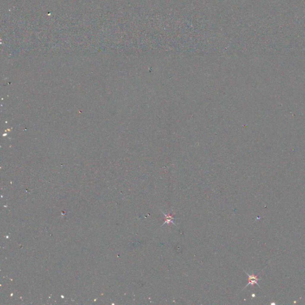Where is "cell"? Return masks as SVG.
I'll return each instance as SVG.
<instances>
[{
	"instance_id": "obj_1",
	"label": "cell",
	"mask_w": 305,
	"mask_h": 305,
	"mask_svg": "<svg viewBox=\"0 0 305 305\" xmlns=\"http://www.w3.org/2000/svg\"><path fill=\"white\" fill-rule=\"evenodd\" d=\"M160 210L162 212V213L163 214L164 216H165V218H166V219H165V222H163V224L160 226V228H161L162 226H163V225H164L165 224H166V223H167V224H168V225H169L170 223H172L174 225H175V226H177L176 224H175V223L174 222V221H173V220H174V219H177V217H174V215H170V214L167 215V214H166L165 213H164L162 210Z\"/></svg>"
},
{
	"instance_id": "obj_2",
	"label": "cell",
	"mask_w": 305,
	"mask_h": 305,
	"mask_svg": "<svg viewBox=\"0 0 305 305\" xmlns=\"http://www.w3.org/2000/svg\"><path fill=\"white\" fill-rule=\"evenodd\" d=\"M245 273H246V274L248 275V277H249V283H248V284H247V285L244 288H244H246V287H247L248 285H253L255 284H258V285L259 286V284H258V280H259L260 279H259V278H258L257 277L258 276H255L253 274L252 275H249V274H248L246 272H245Z\"/></svg>"
}]
</instances>
